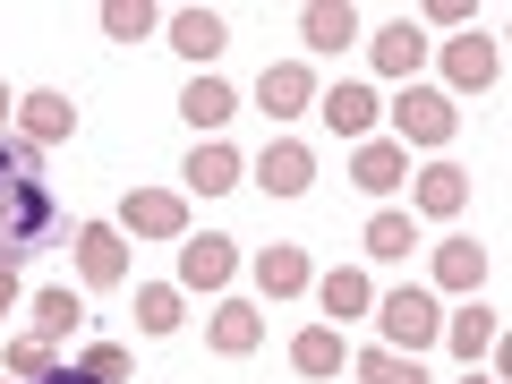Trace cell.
Listing matches in <instances>:
<instances>
[{
	"mask_svg": "<svg viewBox=\"0 0 512 384\" xmlns=\"http://www.w3.org/2000/svg\"><path fill=\"white\" fill-rule=\"evenodd\" d=\"M60 205L43 188V154L26 137H0V265H26V256L52 239Z\"/></svg>",
	"mask_w": 512,
	"mask_h": 384,
	"instance_id": "6da1fadb",
	"label": "cell"
},
{
	"mask_svg": "<svg viewBox=\"0 0 512 384\" xmlns=\"http://www.w3.org/2000/svg\"><path fill=\"white\" fill-rule=\"evenodd\" d=\"M376 333H384V350H402V359L436 350V333H444L436 291H419V282H402V291H376Z\"/></svg>",
	"mask_w": 512,
	"mask_h": 384,
	"instance_id": "7a4b0ae2",
	"label": "cell"
},
{
	"mask_svg": "<svg viewBox=\"0 0 512 384\" xmlns=\"http://www.w3.org/2000/svg\"><path fill=\"white\" fill-rule=\"evenodd\" d=\"M384 120H393V146H453L461 111H453V94H444V86H402Z\"/></svg>",
	"mask_w": 512,
	"mask_h": 384,
	"instance_id": "3957f363",
	"label": "cell"
},
{
	"mask_svg": "<svg viewBox=\"0 0 512 384\" xmlns=\"http://www.w3.org/2000/svg\"><path fill=\"white\" fill-rule=\"evenodd\" d=\"M120 239H188V188H128Z\"/></svg>",
	"mask_w": 512,
	"mask_h": 384,
	"instance_id": "277c9868",
	"label": "cell"
},
{
	"mask_svg": "<svg viewBox=\"0 0 512 384\" xmlns=\"http://www.w3.org/2000/svg\"><path fill=\"white\" fill-rule=\"evenodd\" d=\"M77 282H86V291H120V282H128L120 222H77Z\"/></svg>",
	"mask_w": 512,
	"mask_h": 384,
	"instance_id": "5b68a950",
	"label": "cell"
},
{
	"mask_svg": "<svg viewBox=\"0 0 512 384\" xmlns=\"http://www.w3.org/2000/svg\"><path fill=\"white\" fill-rule=\"evenodd\" d=\"M495 77H504V52H495V35H453L444 43V94H487Z\"/></svg>",
	"mask_w": 512,
	"mask_h": 384,
	"instance_id": "8992f818",
	"label": "cell"
},
{
	"mask_svg": "<svg viewBox=\"0 0 512 384\" xmlns=\"http://www.w3.org/2000/svg\"><path fill=\"white\" fill-rule=\"evenodd\" d=\"M316 120L333 128V137H376V120H384V103H376V86H359V77H342V86H325L316 94Z\"/></svg>",
	"mask_w": 512,
	"mask_h": 384,
	"instance_id": "52a82bcc",
	"label": "cell"
},
{
	"mask_svg": "<svg viewBox=\"0 0 512 384\" xmlns=\"http://www.w3.org/2000/svg\"><path fill=\"white\" fill-rule=\"evenodd\" d=\"M239 274V248L222 231H188L180 239V291H231Z\"/></svg>",
	"mask_w": 512,
	"mask_h": 384,
	"instance_id": "ba28073f",
	"label": "cell"
},
{
	"mask_svg": "<svg viewBox=\"0 0 512 384\" xmlns=\"http://www.w3.org/2000/svg\"><path fill=\"white\" fill-rule=\"evenodd\" d=\"M256 103H265V120H299V111H316V69H308V60H265Z\"/></svg>",
	"mask_w": 512,
	"mask_h": 384,
	"instance_id": "9c48e42d",
	"label": "cell"
},
{
	"mask_svg": "<svg viewBox=\"0 0 512 384\" xmlns=\"http://www.w3.org/2000/svg\"><path fill=\"white\" fill-rule=\"evenodd\" d=\"M367 69L393 77V86H419V69H427V35H419L410 18H393L376 43H367Z\"/></svg>",
	"mask_w": 512,
	"mask_h": 384,
	"instance_id": "30bf717a",
	"label": "cell"
},
{
	"mask_svg": "<svg viewBox=\"0 0 512 384\" xmlns=\"http://www.w3.org/2000/svg\"><path fill=\"white\" fill-rule=\"evenodd\" d=\"M256 188H265V197H308L316 188V154L299 146V137H274V146L256 154Z\"/></svg>",
	"mask_w": 512,
	"mask_h": 384,
	"instance_id": "8fae6325",
	"label": "cell"
},
{
	"mask_svg": "<svg viewBox=\"0 0 512 384\" xmlns=\"http://www.w3.org/2000/svg\"><path fill=\"white\" fill-rule=\"evenodd\" d=\"M350 180H359L367 197L410 188V146H393V137H359V146H350Z\"/></svg>",
	"mask_w": 512,
	"mask_h": 384,
	"instance_id": "7c38bea8",
	"label": "cell"
},
{
	"mask_svg": "<svg viewBox=\"0 0 512 384\" xmlns=\"http://www.w3.org/2000/svg\"><path fill=\"white\" fill-rule=\"evenodd\" d=\"M163 35H171V52H180V60H197V69H214V60L231 52V26H222L214 9H171V18H163Z\"/></svg>",
	"mask_w": 512,
	"mask_h": 384,
	"instance_id": "4fadbf2b",
	"label": "cell"
},
{
	"mask_svg": "<svg viewBox=\"0 0 512 384\" xmlns=\"http://www.w3.org/2000/svg\"><path fill=\"white\" fill-rule=\"evenodd\" d=\"M461 205H470V171H461V163H427V171H410V214L453 222Z\"/></svg>",
	"mask_w": 512,
	"mask_h": 384,
	"instance_id": "5bb4252c",
	"label": "cell"
},
{
	"mask_svg": "<svg viewBox=\"0 0 512 384\" xmlns=\"http://www.w3.org/2000/svg\"><path fill=\"white\" fill-rule=\"evenodd\" d=\"M18 137H26V146H60V137H77V103H69V94H60V86H43V94H18Z\"/></svg>",
	"mask_w": 512,
	"mask_h": 384,
	"instance_id": "9a60e30c",
	"label": "cell"
},
{
	"mask_svg": "<svg viewBox=\"0 0 512 384\" xmlns=\"http://www.w3.org/2000/svg\"><path fill=\"white\" fill-rule=\"evenodd\" d=\"M248 274H256V291H265V299H299V291L316 282V265H308V248L274 239V248H256V265H248Z\"/></svg>",
	"mask_w": 512,
	"mask_h": 384,
	"instance_id": "2e32d148",
	"label": "cell"
},
{
	"mask_svg": "<svg viewBox=\"0 0 512 384\" xmlns=\"http://www.w3.org/2000/svg\"><path fill=\"white\" fill-rule=\"evenodd\" d=\"M495 333H504V316H495V308H478V299H470L461 316H444V333H436V342L453 350L461 367H478V359H495Z\"/></svg>",
	"mask_w": 512,
	"mask_h": 384,
	"instance_id": "e0dca14e",
	"label": "cell"
},
{
	"mask_svg": "<svg viewBox=\"0 0 512 384\" xmlns=\"http://www.w3.org/2000/svg\"><path fill=\"white\" fill-rule=\"evenodd\" d=\"M205 342H214L222 359H248V350L265 342V316H256L248 299H214V316H205Z\"/></svg>",
	"mask_w": 512,
	"mask_h": 384,
	"instance_id": "ac0fdd59",
	"label": "cell"
},
{
	"mask_svg": "<svg viewBox=\"0 0 512 384\" xmlns=\"http://www.w3.org/2000/svg\"><path fill=\"white\" fill-rule=\"evenodd\" d=\"M26 316H35V333L60 350V342H77V325H86V299H77L69 282H43V291L26 299Z\"/></svg>",
	"mask_w": 512,
	"mask_h": 384,
	"instance_id": "d6986e66",
	"label": "cell"
},
{
	"mask_svg": "<svg viewBox=\"0 0 512 384\" xmlns=\"http://www.w3.org/2000/svg\"><path fill=\"white\" fill-rule=\"evenodd\" d=\"M308 291H316V308H325V316H342V325L376 308V282H367V265H333V274H316Z\"/></svg>",
	"mask_w": 512,
	"mask_h": 384,
	"instance_id": "ffe728a7",
	"label": "cell"
},
{
	"mask_svg": "<svg viewBox=\"0 0 512 384\" xmlns=\"http://www.w3.org/2000/svg\"><path fill=\"white\" fill-rule=\"evenodd\" d=\"M299 43H308V52L359 43V9H350V0H308V9H299Z\"/></svg>",
	"mask_w": 512,
	"mask_h": 384,
	"instance_id": "44dd1931",
	"label": "cell"
},
{
	"mask_svg": "<svg viewBox=\"0 0 512 384\" xmlns=\"http://www.w3.org/2000/svg\"><path fill=\"white\" fill-rule=\"evenodd\" d=\"M436 291H461V299L487 291V248L478 239H436Z\"/></svg>",
	"mask_w": 512,
	"mask_h": 384,
	"instance_id": "7402d4cb",
	"label": "cell"
},
{
	"mask_svg": "<svg viewBox=\"0 0 512 384\" xmlns=\"http://www.w3.org/2000/svg\"><path fill=\"white\" fill-rule=\"evenodd\" d=\"M231 111H239V94L222 86V77H188V94H180V120L197 128V137H222V128H231Z\"/></svg>",
	"mask_w": 512,
	"mask_h": 384,
	"instance_id": "603a6c76",
	"label": "cell"
},
{
	"mask_svg": "<svg viewBox=\"0 0 512 384\" xmlns=\"http://www.w3.org/2000/svg\"><path fill=\"white\" fill-rule=\"evenodd\" d=\"M291 367H299V376H342V367H350L342 325H299L291 333Z\"/></svg>",
	"mask_w": 512,
	"mask_h": 384,
	"instance_id": "cb8c5ba5",
	"label": "cell"
},
{
	"mask_svg": "<svg viewBox=\"0 0 512 384\" xmlns=\"http://www.w3.org/2000/svg\"><path fill=\"white\" fill-rule=\"evenodd\" d=\"M359 248L376 256V265H402V256L419 248V214H402V205H384V214H367V231H359Z\"/></svg>",
	"mask_w": 512,
	"mask_h": 384,
	"instance_id": "d4e9b609",
	"label": "cell"
},
{
	"mask_svg": "<svg viewBox=\"0 0 512 384\" xmlns=\"http://www.w3.org/2000/svg\"><path fill=\"white\" fill-rule=\"evenodd\" d=\"M188 197H222V188H239V154L222 146V137H197V154H188Z\"/></svg>",
	"mask_w": 512,
	"mask_h": 384,
	"instance_id": "484cf974",
	"label": "cell"
},
{
	"mask_svg": "<svg viewBox=\"0 0 512 384\" xmlns=\"http://www.w3.org/2000/svg\"><path fill=\"white\" fill-rule=\"evenodd\" d=\"M180 308H188V291L180 282H137V333H180Z\"/></svg>",
	"mask_w": 512,
	"mask_h": 384,
	"instance_id": "4316f807",
	"label": "cell"
},
{
	"mask_svg": "<svg viewBox=\"0 0 512 384\" xmlns=\"http://www.w3.org/2000/svg\"><path fill=\"white\" fill-rule=\"evenodd\" d=\"M350 367H359V384H427V367L419 359H402V350H350Z\"/></svg>",
	"mask_w": 512,
	"mask_h": 384,
	"instance_id": "83f0119b",
	"label": "cell"
},
{
	"mask_svg": "<svg viewBox=\"0 0 512 384\" xmlns=\"http://www.w3.org/2000/svg\"><path fill=\"white\" fill-rule=\"evenodd\" d=\"M154 26H163L154 0H103V35H111V43H146Z\"/></svg>",
	"mask_w": 512,
	"mask_h": 384,
	"instance_id": "f1b7e54d",
	"label": "cell"
},
{
	"mask_svg": "<svg viewBox=\"0 0 512 384\" xmlns=\"http://www.w3.org/2000/svg\"><path fill=\"white\" fill-rule=\"evenodd\" d=\"M60 367V350L43 342V333H18V342H9V384H43Z\"/></svg>",
	"mask_w": 512,
	"mask_h": 384,
	"instance_id": "f546056e",
	"label": "cell"
},
{
	"mask_svg": "<svg viewBox=\"0 0 512 384\" xmlns=\"http://www.w3.org/2000/svg\"><path fill=\"white\" fill-rule=\"evenodd\" d=\"M77 367H86L94 384H128V350L120 342H86V359H77Z\"/></svg>",
	"mask_w": 512,
	"mask_h": 384,
	"instance_id": "4dcf8cb0",
	"label": "cell"
},
{
	"mask_svg": "<svg viewBox=\"0 0 512 384\" xmlns=\"http://www.w3.org/2000/svg\"><path fill=\"white\" fill-rule=\"evenodd\" d=\"M427 26H444V35H470V9H461V0H427ZM419 26V35H427Z\"/></svg>",
	"mask_w": 512,
	"mask_h": 384,
	"instance_id": "1f68e13d",
	"label": "cell"
},
{
	"mask_svg": "<svg viewBox=\"0 0 512 384\" xmlns=\"http://www.w3.org/2000/svg\"><path fill=\"white\" fill-rule=\"evenodd\" d=\"M26 308V291H18V265H0V316H18Z\"/></svg>",
	"mask_w": 512,
	"mask_h": 384,
	"instance_id": "d6a6232c",
	"label": "cell"
},
{
	"mask_svg": "<svg viewBox=\"0 0 512 384\" xmlns=\"http://www.w3.org/2000/svg\"><path fill=\"white\" fill-rule=\"evenodd\" d=\"M43 384H94V376H86V367H52V376H43Z\"/></svg>",
	"mask_w": 512,
	"mask_h": 384,
	"instance_id": "836d02e7",
	"label": "cell"
},
{
	"mask_svg": "<svg viewBox=\"0 0 512 384\" xmlns=\"http://www.w3.org/2000/svg\"><path fill=\"white\" fill-rule=\"evenodd\" d=\"M9 120H18V94H9V86H0V128H9Z\"/></svg>",
	"mask_w": 512,
	"mask_h": 384,
	"instance_id": "e575fe53",
	"label": "cell"
},
{
	"mask_svg": "<svg viewBox=\"0 0 512 384\" xmlns=\"http://www.w3.org/2000/svg\"><path fill=\"white\" fill-rule=\"evenodd\" d=\"M461 384H495V376H478V367H470V376H461Z\"/></svg>",
	"mask_w": 512,
	"mask_h": 384,
	"instance_id": "d590c367",
	"label": "cell"
}]
</instances>
